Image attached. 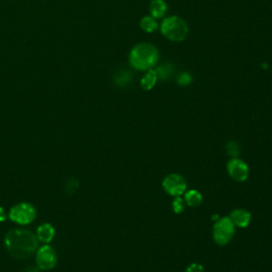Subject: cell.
<instances>
[{"instance_id": "1", "label": "cell", "mask_w": 272, "mask_h": 272, "mask_svg": "<svg viewBox=\"0 0 272 272\" xmlns=\"http://www.w3.org/2000/svg\"><path fill=\"white\" fill-rule=\"evenodd\" d=\"M8 252L15 259L24 260L31 256L37 248V238L27 230H12L6 236Z\"/></svg>"}, {"instance_id": "2", "label": "cell", "mask_w": 272, "mask_h": 272, "mask_svg": "<svg viewBox=\"0 0 272 272\" xmlns=\"http://www.w3.org/2000/svg\"><path fill=\"white\" fill-rule=\"evenodd\" d=\"M159 60V51L148 43L136 45L130 52L131 65L140 71L150 70Z\"/></svg>"}, {"instance_id": "3", "label": "cell", "mask_w": 272, "mask_h": 272, "mask_svg": "<svg viewBox=\"0 0 272 272\" xmlns=\"http://www.w3.org/2000/svg\"><path fill=\"white\" fill-rule=\"evenodd\" d=\"M163 35L173 41H182L189 33L187 24L179 16H171L166 18L161 26Z\"/></svg>"}, {"instance_id": "4", "label": "cell", "mask_w": 272, "mask_h": 272, "mask_svg": "<svg viewBox=\"0 0 272 272\" xmlns=\"http://www.w3.org/2000/svg\"><path fill=\"white\" fill-rule=\"evenodd\" d=\"M235 235V224L230 217H222L213 226V238L219 246H225Z\"/></svg>"}, {"instance_id": "5", "label": "cell", "mask_w": 272, "mask_h": 272, "mask_svg": "<svg viewBox=\"0 0 272 272\" xmlns=\"http://www.w3.org/2000/svg\"><path fill=\"white\" fill-rule=\"evenodd\" d=\"M162 186L164 191L173 197H181L187 191V183H186V180L178 174L168 175L163 180Z\"/></svg>"}, {"instance_id": "6", "label": "cell", "mask_w": 272, "mask_h": 272, "mask_svg": "<svg viewBox=\"0 0 272 272\" xmlns=\"http://www.w3.org/2000/svg\"><path fill=\"white\" fill-rule=\"evenodd\" d=\"M36 212L29 203H19L10 211V219L19 224H28L35 219Z\"/></svg>"}, {"instance_id": "7", "label": "cell", "mask_w": 272, "mask_h": 272, "mask_svg": "<svg viewBox=\"0 0 272 272\" xmlns=\"http://www.w3.org/2000/svg\"><path fill=\"white\" fill-rule=\"evenodd\" d=\"M226 170L230 177L236 182H245L250 174L248 165L237 157L228 161L226 164Z\"/></svg>"}, {"instance_id": "8", "label": "cell", "mask_w": 272, "mask_h": 272, "mask_svg": "<svg viewBox=\"0 0 272 272\" xmlns=\"http://www.w3.org/2000/svg\"><path fill=\"white\" fill-rule=\"evenodd\" d=\"M36 263L41 270H50L56 265V254L49 246L41 247L36 254Z\"/></svg>"}, {"instance_id": "9", "label": "cell", "mask_w": 272, "mask_h": 272, "mask_svg": "<svg viewBox=\"0 0 272 272\" xmlns=\"http://www.w3.org/2000/svg\"><path fill=\"white\" fill-rule=\"evenodd\" d=\"M231 220L234 222L235 226L238 227H247L252 219V215L249 211L243 208H237L231 212L230 216Z\"/></svg>"}, {"instance_id": "10", "label": "cell", "mask_w": 272, "mask_h": 272, "mask_svg": "<svg viewBox=\"0 0 272 272\" xmlns=\"http://www.w3.org/2000/svg\"><path fill=\"white\" fill-rule=\"evenodd\" d=\"M149 10L153 18H163L167 13V4L164 0H152L149 5Z\"/></svg>"}, {"instance_id": "11", "label": "cell", "mask_w": 272, "mask_h": 272, "mask_svg": "<svg viewBox=\"0 0 272 272\" xmlns=\"http://www.w3.org/2000/svg\"><path fill=\"white\" fill-rule=\"evenodd\" d=\"M54 233H55V231H54V228L51 224L44 223V224H41L38 226L36 235H37L38 240L47 243L53 239Z\"/></svg>"}, {"instance_id": "12", "label": "cell", "mask_w": 272, "mask_h": 272, "mask_svg": "<svg viewBox=\"0 0 272 272\" xmlns=\"http://www.w3.org/2000/svg\"><path fill=\"white\" fill-rule=\"evenodd\" d=\"M203 197L196 190H190L186 191L184 194V201L191 207H198L202 203Z\"/></svg>"}, {"instance_id": "13", "label": "cell", "mask_w": 272, "mask_h": 272, "mask_svg": "<svg viewBox=\"0 0 272 272\" xmlns=\"http://www.w3.org/2000/svg\"><path fill=\"white\" fill-rule=\"evenodd\" d=\"M156 81H157L156 71L154 69H150V70H148V73L145 75V77L141 79L140 85H141L142 90L150 91L154 88Z\"/></svg>"}, {"instance_id": "14", "label": "cell", "mask_w": 272, "mask_h": 272, "mask_svg": "<svg viewBox=\"0 0 272 272\" xmlns=\"http://www.w3.org/2000/svg\"><path fill=\"white\" fill-rule=\"evenodd\" d=\"M140 27L144 31L148 33H152L157 29V28H159V25H157L155 18H153L152 16H145V17H142L140 20Z\"/></svg>"}, {"instance_id": "15", "label": "cell", "mask_w": 272, "mask_h": 272, "mask_svg": "<svg viewBox=\"0 0 272 272\" xmlns=\"http://www.w3.org/2000/svg\"><path fill=\"white\" fill-rule=\"evenodd\" d=\"M156 75H157V78H160L161 80H166L168 79L171 75H173V66L169 65V64H166V65H163L159 68H156Z\"/></svg>"}, {"instance_id": "16", "label": "cell", "mask_w": 272, "mask_h": 272, "mask_svg": "<svg viewBox=\"0 0 272 272\" xmlns=\"http://www.w3.org/2000/svg\"><path fill=\"white\" fill-rule=\"evenodd\" d=\"M225 150H226L227 154L230 155V156H232L233 159H234V157H237L239 155V152H240L239 145L234 140L227 142L226 146H225Z\"/></svg>"}, {"instance_id": "17", "label": "cell", "mask_w": 272, "mask_h": 272, "mask_svg": "<svg viewBox=\"0 0 272 272\" xmlns=\"http://www.w3.org/2000/svg\"><path fill=\"white\" fill-rule=\"evenodd\" d=\"M173 210L176 214H181L185 210V201L181 197H175V200L173 201Z\"/></svg>"}, {"instance_id": "18", "label": "cell", "mask_w": 272, "mask_h": 272, "mask_svg": "<svg viewBox=\"0 0 272 272\" xmlns=\"http://www.w3.org/2000/svg\"><path fill=\"white\" fill-rule=\"evenodd\" d=\"M193 81V78L190 74L187 73H184V74H181L179 77H178V83L180 85H182V87H186V85L191 84V82Z\"/></svg>"}, {"instance_id": "19", "label": "cell", "mask_w": 272, "mask_h": 272, "mask_svg": "<svg viewBox=\"0 0 272 272\" xmlns=\"http://www.w3.org/2000/svg\"><path fill=\"white\" fill-rule=\"evenodd\" d=\"M203 271H204L203 266L201 264H198V263L191 264L185 270V272H203Z\"/></svg>"}, {"instance_id": "20", "label": "cell", "mask_w": 272, "mask_h": 272, "mask_svg": "<svg viewBox=\"0 0 272 272\" xmlns=\"http://www.w3.org/2000/svg\"><path fill=\"white\" fill-rule=\"evenodd\" d=\"M78 181L77 180H73V181H69L68 183H67V189H66V191H67V193H69V194H71V193H75L76 191H77V189H78Z\"/></svg>"}, {"instance_id": "21", "label": "cell", "mask_w": 272, "mask_h": 272, "mask_svg": "<svg viewBox=\"0 0 272 272\" xmlns=\"http://www.w3.org/2000/svg\"><path fill=\"white\" fill-rule=\"evenodd\" d=\"M6 220V213L3 207H0V221Z\"/></svg>"}]
</instances>
